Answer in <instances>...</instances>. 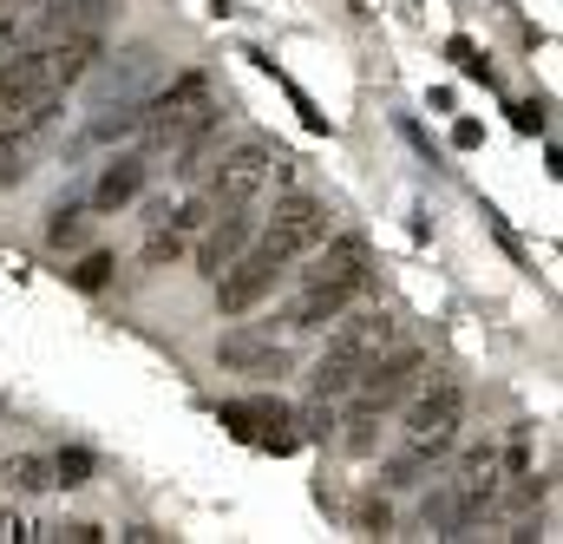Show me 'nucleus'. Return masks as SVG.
Returning a JSON list of instances; mask_svg holds the SVG:
<instances>
[{"mask_svg":"<svg viewBox=\"0 0 563 544\" xmlns=\"http://www.w3.org/2000/svg\"><path fill=\"white\" fill-rule=\"evenodd\" d=\"M334 322H341V328H334L328 355L314 361V394H321V401H334V394H354L361 368L400 341V322H394L387 308H361V315H347V308H341Z\"/></svg>","mask_w":563,"mask_h":544,"instance_id":"f257e3e1","label":"nucleus"},{"mask_svg":"<svg viewBox=\"0 0 563 544\" xmlns=\"http://www.w3.org/2000/svg\"><path fill=\"white\" fill-rule=\"evenodd\" d=\"M459 420H465V388L445 374V381H432L420 401H413V413H407V453L413 459H445L452 453V439H459Z\"/></svg>","mask_w":563,"mask_h":544,"instance_id":"f03ea898","label":"nucleus"},{"mask_svg":"<svg viewBox=\"0 0 563 544\" xmlns=\"http://www.w3.org/2000/svg\"><path fill=\"white\" fill-rule=\"evenodd\" d=\"M321 237H328V204H321V197H308V191H288V197L276 204V217L263 224V237H256V243H263V250H276L282 263H295V257H308Z\"/></svg>","mask_w":563,"mask_h":544,"instance_id":"7ed1b4c3","label":"nucleus"},{"mask_svg":"<svg viewBox=\"0 0 563 544\" xmlns=\"http://www.w3.org/2000/svg\"><path fill=\"white\" fill-rule=\"evenodd\" d=\"M420 368H426L420 348H387V355H374V361L361 368V381H354V407L361 413H394L413 394Z\"/></svg>","mask_w":563,"mask_h":544,"instance_id":"20e7f679","label":"nucleus"},{"mask_svg":"<svg viewBox=\"0 0 563 544\" xmlns=\"http://www.w3.org/2000/svg\"><path fill=\"white\" fill-rule=\"evenodd\" d=\"M269 164H276V144H263V138H250V144H236V151H223V164L210 171V204L217 210H230V204H256L263 197V184H269Z\"/></svg>","mask_w":563,"mask_h":544,"instance_id":"39448f33","label":"nucleus"},{"mask_svg":"<svg viewBox=\"0 0 563 544\" xmlns=\"http://www.w3.org/2000/svg\"><path fill=\"white\" fill-rule=\"evenodd\" d=\"M282 270H288V263H282L276 250L250 243V250H243L230 270L210 282V289H217V315H250V308H256V302H263V295L282 282Z\"/></svg>","mask_w":563,"mask_h":544,"instance_id":"423d86ee","label":"nucleus"},{"mask_svg":"<svg viewBox=\"0 0 563 544\" xmlns=\"http://www.w3.org/2000/svg\"><path fill=\"white\" fill-rule=\"evenodd\" d=\"M203 112H210V73H184L170 93H157L151 106H139V126L151 132V144H170V138L190 132Z\"/></svg>","mask_w":563,"mask_h":544,"instance_id":"0eeeda50","label":"nucleus"},{"mask_svg":"<svg viewBox=\"0 0 563 544\" xmlns=\"http://www.w3.org/2000/svg\"><path fill=\"white\" fill-rule=\"evenodd\" d=\"M250 243H256V217H250V204H230L223 217H210V224H203V243H197V275H203V282H217V275L230 270Z\"/></svg>","mask_w":563,"mask_h":544,"instance_id":"6e6552de","label":"nucleus"},{"mask_svg":"<svg viewBox=\"0 0 563 544\" xmlns=\"http://www.w3.org/2000/svg\"><path fill=\"white\" fill-rule=\"evenodd\" d=\"M217 420H223L236 439H256V426H269V433H263L269 453H295V446H301V433H288V426H295L288 401H269V394H263V401H223Z\"/></svg>","mask_w":563,"mask_h":544,"instance_id":"1a4fd4ad","label":"nucleus"},{"mask_svg":"<svg viewBox=\"0 0 563 544\" xmlns=\"http://www.w3.org/2000/svg\"><path fill=\"white\" fill-rule=\"evenodd\" d=\"M40 99H59L53 86V59L46 46H26L13 59H0V112H20V106H40Z\"/></svg>","mask_w":563,"mask_h":544,"instance_id":"9d476101","label":"nucleus"},{"mask_svg":"<svg viewBox=\"0 0 563 544\" xmlns=\"http://www.w3.org/2000/svg\"><path fill=\"white\" fill-rule=\"evenodd\" d=\"M308 282H347V289L367 295V282H374V250H367V237H341V243H328V257L308 270Z\"/></svg>","mask_w":563,"mask_h":544,"instance_id":"9b49d317","label":"nucleus"},{"mask_svg":"<svg viewBox=\"0 0 563 544\" xmlns=\"http://www.w3.org/2000/svg\"><path fill=\"white\" fill-rule=\"evenodd\" d=\"M361 289H347V282H308L301 295H295V308H288V328L295 335H308V328H328L347 302H354Z\"/></svg>","mask_w":563,"mask_h":544,"instance_id":"f8f14e48","label":"nucleus"},{"mask_svg":"<svg viewBox=\"0 0 563 544\" xmlns=\"http://www.w3.org/2000/svg\"><path fill=\"white\" fill-rule=\"evenodd\" d=\"M99 53H106V40L86 26V33H66L59 46H46V59H53V86L66 93V86H79L92 66H99Z\"/></svg>","mask_w":563,"mask_h":544,"instance_id":"ddd939ff","label":"nucleus"},{"mask_svg":"<svg viewBox=\"0 0 563 544\" xmlns=\"http://www.w3.org/2000/svg\"><path fill=\"white\" fill-rule=\"evenodd\" d=\"M217 361L223 368H250V374H282V348L263 335H223L217 341Z\"/></svg>","mask_w":563,"mask_h":544,"instance_id":"4468645a","label":"nucleus"},{"mask_svg":"<svg viewBox=\"0 0 563 544\" xmlns=\"http://www.w3.org/2000/svg\"><path fill=\"white\" fill-rule=\"evenodd\" d=\"M139 191H144V157H112V164L99 171V191H92V204H99V210H125Z\"/></svg>","mask_w":563,"mask_h":544,"instance_id":"2eb2a0df","label":"nucleus"},{"mask_svg":"<svg viewBox=\"0 0 563 544\" xmlns=\"http://www.w3.org/2000/svg\"><path fill=\"white\" fill-rule=\"evenodd\" d=\"M112 270H119V257H112V250H92V257H79V263L66 270V282H73L79 295H99V289L112 282Z\"/></svg>","mask_w":563,"mask_h":544,"instance_id":"dca6fc26","label":"nucleus"},{"mask_svg":"<svg viewBox=\"0 0 563 544\" xmlns=\"http://www.w3.org/2000/svg\"><path fill=\"white\" fill-rule=\"evenodd\" d=\"M7 486L13 492H46L53 486V466L40 453H20V459H7Z\"/></svg>","mask_w":563,"mask_h":544,"instance_id":"f3484780","label":"nucleus"},{"mask_svg":"<svg viewBox=\"0 0 563 544\" xmlns=\"http://www.w3.org/2000/svg\"><path fill=\"white\" fill-rule=\"evenodd\" d=\"M106 13H112V0H66V7H59V13H46V20H53L59 33H86V26H99Z\"/></svg>","mask_w":563,"mask_h":544,"instance_id":"a211bd4d","label":"nucleus"},{"mask_svg":"<svg viewBox=\"0 0 563 544\" xmlns=\"http://www.w3.org/2000/svg\"><path fill=\"white\" fill-rule=\"evenodd\" d=\"M53 486H66V492H73V486H92V453H86V446L59 453V459H53Z\"/></svg>","mask_w":563,"mask_h":544,"instance_id":"6ab92c4d","label":"nucleus"},{"mask_svg":"<svg viewBox=\"0 0 563 544\" xmlns=\"http://www.w3.org/2000/svg\"><path fill=\"white\" fill-rule=\"evenodd\" d=\"M79 237H86V217H79L73 204H59V210H53V224H46V243H53V250H73Z\"/></svg>","mask_w":563,"mask_h":544,"instance_id":"aec40b11","label":"nucleus"},{"mask_svg":"<svg viewBox=\"0 0 563 544\" xmlns=\"http://www.w3.org/2000/svg\"><path fill=\"white\" fill-rule=\"evenodd\" d=\"M184 257V230H151V243H144V270H164V263H177Z\"/></svg>","mask_w":563,"mask_h":544,"instance_id":"412c9836","label":"nucleus"},{"mask_svg":"<svg viewBox=\"0 0 563 544\" xmlns=\"http://www.w3.org/2000/svg\"><path fill=\"white\" fill-rule=\"evenodd\" d=\"M445 59H459V73H472V79H485V86H492V66L478 59V46H472L465 33H459V40H445Z\"/></svg>","mask_w":563,"mask_h":544,"instance_id":"4be33fe9","label":"nucleus"},{"mask_svg":"<svg viewBox=\"0 0 563 544\" xmlns=\"http://www.w3.org/2000/svg\"><path fill=\"white\" fill-rule=\"evenodd\" d=\"M354 525H361V538H394V512H387L380 499H367V505L354 512Z\"/></svg>","mask_w":563,"mask_h":544,"instance_id":"5701e85b","label":"nucleus"},{"mask_svg":"<svg viewBox=\"0 0 563 544\" xmlns=\"http://www.w3.org/2000/svg\"><path fill=\"white\" fill-rule=\"evenodd\" d=\"M210 210H217L210 197H190V204H184V210L170 217V230H203V224H210Z\"/></svg>","mask_w":563,"mask_h":544,"instance_id":"b1692460","label":"nucleus"},{"mask_svg":"<svg viewBox=\"0 0 563 544\" xmlns=\"http://www.w3.org/2000/svg\"><path fill=\"white\" fill-rule=\"evenodd\" d=\"M518 112V132H544L551 119H544V99H525V106H511Z\"/></svg>","mask_w":563,"mask_h":544,"instance_id":"393cba45","label":"nucleus"},{"mask_svg":"<svg viewBox=\"0 0 563 544\" xmlns=\"http://www.w3.org/2000/svg\"><path fill=\"white\" fill-rule=\"evenodd\" d=\"M20 538H40V532H33L20 512H0V544H20Z\"/></svg>","mask_w":563,"mask_h":544,"instance_id":"a878e982","label":"nucleus"},{"mask_svg":"<svg viewBox=\"0 0 563 544\" xmlns=\"http://www.w3.org/2000/svg\"><path fill=\"white\" fill-rule=\"evenodd\" d=\"M53 538H73V544H99L106 525H53Z\"/></svg>","mask_w":563,"mask_h":544,"instance_id":"bb28decb","label":"nucleus"},{"mask_svg":"<svg viewBox=\"0 0 563 544\" xmlns=\"http://www.w3.org/2000/svg\"><path fill=\"white\" fill-rule=\"evenodd\" d=\"M452 144H459V151H472V144H485V126H478V119H459V132H452Z\"/></svg>","mask_w":563,"mask_h":544,"instance_id":"cd10ccee","label":"nucleus"},{"mask_svg":"<svg viewBox=\"0 0 563 544\" xmlns=\"http://www.w3.org/2000/svg\"><path fill=\"white\" fill-rule=\"evenodd\" d=\"M20 177H26V164H13V151H7L0 157V184H20Z\"/></svg>","mask_w":563,"mask_h":544,"instance_id":"c85d7f7f","label":"nucleus"},{"mask_svg":"<svg viewBox=\"0 0 563 544\" xmlns=\"http://www.w3.org/2000/svg\"><path fill=\"white\" fill-rule=\"evenodd\" d=\"M0 7H13V0H0Z\"/></svg>","mask_w":563,"mask_h":544,"instance_id":"c756f323","label":"nucleus"}]
</instances>
